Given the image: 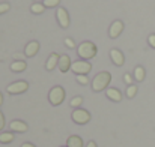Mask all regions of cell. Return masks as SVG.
<instances>
[{
    "mask_svg": "<svg viewBox=\"0 0 155 147\" xmlns=\"http://www.w3.org/2000/svg\"><path fill=\"white\" fill-rule=\"evenodd\" d=\"M111 81V74L107 72V71H103L100 74H97L91 83L92 86V90L94 92H103V90H107L108 89V84Z\"/></svg>",
    "mask_w": 155,
    "mask_h": 147,
    "instance_id": "cell-1",
    "label": "cell"
},
{
    "mask_svg": "<svg viewBox=\"0 0 155 147\" xmlns=\"http://www.w3.org/2000/svg\"><path fill=\"white\" fill-rule=\"evenodd\" d=\"M77 54L81 60H91L97 56V45L91 41H84L77 47Z\"/></svg>",
    "mask_w": 155,
    "mask_h": 147,
    "instance_id": "cell-2",
    "label": "cell"
},
{
    "mask_svg": "<svg viewBox=\"0 0 155 147\" xmlns=\"http://www.w3.org/2000/svg\"><path fill=\"white\" fill-rule=\"evenodd\" d=\"M63 99H65V89L60 87V86H54L51 90H50V93H48L50 104H51L53 107H57V105H60L63 102Z\"/></svg>",
    "mask_w": 155,
    "mask_h": 147,
    "instance_id": "cell-3",
    "label": "cell"
},
{
    "mask_svg": "<svg viewBox=\"0 0 155 147\" xmlns=\"http://www.w3.org/2000/svg\"><path fill=\"white\" fill-rule=\"evenodd\" d=\"M71 119H72V122H74V123H77V125H86V123H89V122H91V113H89L87 110L77 108V110H74V111H72Z\"/></svg>",
    "mask_w": 155,
    "mask_h": 147,
    "instance_id": "cell-4",
    "label": "cell"
},
{
    "mask_svg": "<svg viewBox=\"0 0 155 147\" xmlns=\"http://www.w3.org/2000/svg\"><path fill=\"white\" fill-rule=\"evenodd\" d=\"M71 71H72L75 75H87V74L92 71V65H91L87 60H77V62L72 63Z\"/></svg>",
    "mask_w": 155,
    "mask_h": 147,
    "instance_id": "cell-5",
    "label": "cell"
},
{
    "mask_svg": "<svg viewBox=\"0 0 155 147\" xmlns=\"http://www.w3.org/2000/svg\"><path fill=\"white\" fill-rule=\"evenodd\" d=\"M27 89H29V83L27 81H15V83H12V84H9L6 87L9 95H21V93L27 92Z\"/></svg>",
    "mask_w": 155,
    "mask_h": 147,
    "instance_id": "cell-6",
    "label": "cell"
},
{
    "mask_svg": "<svg viewBox=\"0 0 155 147\" xmlns=\"http://www.w3.org/2000/svg\"><path fill=\"white\" fill-rule=\"evenodd\" d=\"M56 18H57V23H59V26L62 29H68L69 27V15H68V11L65 8H57Z\"/></svg>",
    "mask_w": 155,
    "mask_h": 147,
    "instance_id": "cell-7",
    "label": "cell"
},
{
    "mask_svg": "<svg viewBox=\"0 0 155 147\" xmlns=\"http://www.w3.org/2000/svg\"><path fill=\"white\" fill-rule=\"evenodd\" d=\"M122 30H124V23H122L120 20H116V21L111 23V26H110V29H108V36H110L111 39H116L117 36H120Z\"/></svg>",
    "mask_w": 155,
    "mask_h": 147,
    "instance_id": "cell-8",
    "label": "cell"
},
{
    "mask_svg": "<svg viewBox=\"0 0 155 147\" xmlns=\"http://www.w3.org/2000/svg\"><path fill=\"white\" fill-rule=\"evenodd\" d=\"M71 66H72V62H71L69 56H68V54H60L59 65H57L59 71H60L62 74H65V72H68V71L71 69Z\"/></svg>",
    "mask_w": 155,
    "mask_h": 147,
    "instance_id": "cell-9",
    "label": "cell"
},
{
    "mask_svg": "<svg viewBox=\"0 0 155 147\" xmlns=\"http://www.w3.org/2000/svg\"><path fill=\"white\" fill-rule=\"evenodd\" d=\"M9 128H11L12 132H17V134H24V132H27V129H29L27 123L23 122V120H12L11 125H9Z\"/></svg>",
    "mask_w": 155,
    "mask_h": 147,
    "instance_id": "cell-10",
    "label": "cell"
},
{
    "mask_svg": "<svg viewBox=\"0 0 155 147\" xmlns=\"http://www.w3.org/2000/svg\"><path fill=\"white\" fill-rule=\"evenodd\" d=\"M110 59H111V62H113L116 66H122L124 62H125V57H124L122 51L117 50V48L110 50Z\"/></svg>",
    "mask_w": 155,
    "mask_h": 147,
    "instance_id": "cell-11",
    "label": "cell"
},
{
    "mask_svg": "<svg viewBox=\"0 0 155 147\" xmlns=\"http://www.w3.org/2000/svg\"><path fill=\"white\" fill-rule=\"evenodd\" d=\"M38 51H39V42L38 41H30V42H27V45L24 48V56L33 57Z\"/></svg>",
    "mask_w": 155,
    "mask_h": 147,
    "instance_id": "cell-12",
    "label": "cell"
},
{
    "mask_svg": "<svg viewBox=\"0 0 155 147\" xmlns=\"http://www.w3.org/2000/svg\"><path fill=\"white\" fill-rule=\"evenodd\" d=\"M105 96L110 99L111 102H120V101H122L120 90H117V89H114V87H108V89L105 90Z\"/></svg>",
    "mask_w": 155,
    "mask_h": 147,
    "instance_id": "cell-13",
    "label": "cell"
},
{
    "mask_svg": "<svg viewBox=\"0 0 155 147\" xmlns=\"http://www.w3.org/2000/svg\"><path fill=\"white\" fill-rule=\"evenodd\" d=\"M59 59H60V56L59 54H56V53H51V56L47 59V63H45V69L47 71H53L54 68H57V65H59Z\"/></svg>",
    "mask_w": 155,
    "mask_h": 147,
    "instance_id": "cell-14",
    "label": "cell"
},
{
    "mask_svg": "<svg viewBox=\"0 0 155 147\" xmlns=\"http://www.w3.org/2000/svg\"><path fill=\"white\" fill-rule=\"evenodd\" d=\"M26 68H27V63L24 60H14L11 63V71L12 72H23V71H26Z\"/></svg>",
    "mask_w": 155,
    "mask_h": 147,
    "instance_id": "cell-15",
    "label": "cell"
},
{
    "mask_svg": "<svg viewBox=\"0 0 155 147\" xmlns=\"http://www.w3.org/2000/svg\"><path fill=\"white\" fill-rule=\"evenodd\" d=\"M66 146L68 147H83L84 144H83V140L78 135H71L66 140Z\"/></svg>",
    "mask_w": 155,
    "mask_h": 147,
    "instance_id": "cell-16",
    "label": "cell"
},
{
    "mask_svg": "<svg viewBox=\"0 0 155 147\" xmlns=\"http://www.w3.org/2000/svg\"><path fill=\"white\" fill-rule=\"evenodd\" d=\"M145 75H146V71H145V68H143V66H136V69H134V74H133L134 80H136V81H139V83H142V81L145 80Z\"/></svg>",
    "mask_w": 155,
    "mask_h": 147,
    "instance_id": "cell-17",
    "label": "cell"
},
{
    "mask_svg": "<svg viewBox=\"0 0 155 147\" xmlns=\"http://www.w3.org/2000/svg\"><path fill=\"white\" fill-rule=\"evenodd\" d=\"M14 138H15L14 132H0V143L2 144H9L14 141Z\"/></svg>",
    "mask_w": 155,
    "mask_h": 147,
    "instance_id": "cell-18",
    "label": "cell"
},
{
    "mask_svg": "<svg viewBox=\"0 0 155 147\" xmlns=\"http://www.w3.org/2000/svg\"><path fill=\"white\" fill-rule=\"evenodd\" d=\"M137 86L136 84H131V86H128L127 87V92H125V95H127V98H130V99H133L136 95H137Z\"/></svg>",
    "mask_w": 155,
    "mask_h": 147,
    "instance_id": "cell-19",
    "label": "cell"
},
{
    "mask_svg": "<svg viewBox=\"0 0 155 147\" xmlns=\"http://www.w3.org/2000/svg\"><path fill=\"white\" fill-rule=\"evenodd\" d=\"M45 9H47V8H45L42 3H33V5L30 6V11H32L33 14H42Z\"/></svg>",
    "mask_w": 155,
    "mask_h": 147,
    "instance_id": "cell-20",
    "label": "cell"
},
{
    "mask_svg": "<svg viewBox=\"0 0 155 147\" xmlns=\"http://www.w3.org/2000/svg\"><path fill=\"white\" fill-rule=\"evenodd\" d=\"M69 104H71V107H72V108H75V110H77V108H80V105L83 104V98H81V96H75V98L71 99V102H69Z\"/></svg>",
    "mask_w": 155,
    "mask_h": 147,
    "instance_id": "cell-21",
    "label": "cell"
},
{
    "mask_svg": "<svg viewBox=\"0 0 155 147\" xmlns=\"http://www.w3.org/2000/svg\"><path fill=\"white\" fill-rule=\"evenodd\" d=\"M75 80H77V83L81 84V86H87V84H89L87 75H75Z\"/></svg>",
    "mask_w": 155,
    "mask_h": 147,
    "instance_id": "cell-22",
    "label": "cell"
},
{
    "mask_svg": "<svg viewBox=\"0 0 155 147\" xmlns=\"http://www.w3.org/2000/svg\"><path fill=\"white\" fill-rule=\"evenodd\" d=\"M59 3H60V0H44L42 2V5L45 8H56V6H59Z\"/></svg>",
    "mask_w": 155,
    "mask_h": 147,
    "instance_id": "cell-23",
    "label": "cell"
},
{
    "mask_svg": "<svg viewBox=\"0 0 155 147\" xmlns=\"http://www.w3.org/2000/svg\"><path fill=\"white\" fill-rule=\"evenodd\" d=\"M63 42H65V45H66L68 48H71V50L75 48V42H74L71 38H65V41H63Z\"/></svg>",
    "mask_w": 155,
    "mask_h": 147,
    "instance_id": "cell-24",
    "label": "cell"
},
{
    "mask_svg": "<svg viewBox=\"0 0 155 147\" xmlns=\"http://www.w3.org/2000/svg\"><path fill=\"white\" fill-rule=\"evenodd\" d=\"M133 80H134V77H133V75H130V74H125V75H124V81H125L128 86H131V84H133Z\"/></svg>",
    "mask_w": 155,
    "mask_h": 147,
    "instance_id": "cell-25",
    "label": "cell"
},
{
    "mask_svg": "<svg viewBox=\"0 0 155 147\" xmlns=\"http://www.w3.org/2000/svg\"><path fill=\"white\" fill-rule=\"evenodd\" d=\"M9 11V3H0V15L2 14H5V12H8Z\"/></svg>",
    "mask_w": 155,
    "mask_h": 147,
    "instance_id": "cell-26",
    "label": "cell"
},
{
    "mask_svg": "<svg viewBox=\"0 0 155 147\" xmlns=\"http://www.w3.org/2000/svg\"><path fill=\"white\" fill-rule=\"evenodd\" d=\"M148 44H149L152 48H155V33H152V35L148 36Z\"/></svg>",
    "mask_w": 155,
    "mask_h": 147,
    "instance_id": "cell-27",
    "label": "cell"
},
{
    "mask_svg": "<svg viewBox=\"0 0 155 147\" xmlns=\"http://www.w3.org/2000/svg\"><path fill=\"white\" fill-rule=\"evenodd\" d=\"M3 128H5V116L0 111V131H3Z\"/></svg>",
    "mask_w": 155,
    "mask_h": 147,
    "instance_id": "cell-28",
    "label": "cell"
},
{
    "mask_svg": "<svg viewBox=\"0 0 155 147\" xmlns=\"http://www.w3.org/2000/svg\"><path fill=\"white\" fill-rule=\"evenodd\" d=\"M21 147H36V146H35V144H32V143H23Z\"/></svg>",
    "mask_w": 155,
    "mask_h": 147,
    "instance_id": "cell-29",
    "label": "cell"
},
{
    "mask_svg": "<svg viewBox=\"0 0 155 147\" xmlns=\"http://www.w3.org/2000/svg\"><path fill=\"white\" fill-rule=\"evenodd\" d=\"M86 147H98V146H97V143H95V141H89Z\"/></svg>",
    "mask_w": 155,
    "mask_h": 147,
    "instance_id": "cell-30",
    "label": "cell"
},
{
    "mask_svg": "<svg viewBox=\"0 0 155 147\" xmlns=\"http://www.w3.org/2000/svg\"><path fill=\"white\" fill-rule=\"evenodd\" d=\"M3 105V95H2V92H0V107Z\"/></svg>",
    "mask_w": 155,
    "mask_h": 147,
    "instance_id": "cell-31",
    "label": "cell"
},
{
    "mask_svg": "<svg viewBox=\"0 0 155 147\" xmlns=\"http://www.w3.org/2000/svg\"><path fill=\"white\" fill-rule=\"evenodd\" d=\"M62 147H68V146H62Z\"/></svg>",
    "mask_w": 155,
    "mask_h": 147,
    "instance_id": "cell-32",
    "label": "cell"
}]
</instances>
